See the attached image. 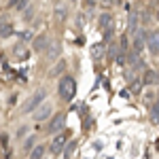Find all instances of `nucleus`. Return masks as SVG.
Listing matches in <instances>:
<instances>
[{
	"label": "nucleus",
	"instance_id": "nucleus-20",
	"mask_svg": "<svg viewBox=\"0 0 159 159\" xmlns=\"http://www.w3.org/2000/svg\"><path fill=\"white\" fill-rule=\"evenodd\" d=\"M144 81H147V83H153V81H155V72H153V70H147V74H144Z\"/></svg>",
	"mask_w": 159,
	"mask_h": 159
},
{
	"label": "nucleus",
	"instance_id": "nucleus-16",
	"mask_svg": "<svg viewBox=\"0 0 159 159\" xmlns=\"http://www.w3.org/2000/svg\"><path fill=\"white\" fill-rule=\"evenodd\" d=\"M100 25H102L106 32H110V15H102V17H100Z\"/></svg>",
	"mask_w": 159,
	"mask_h": 159
},
{
	"label": "nucleus",
	"instance_id": "nucleus-18",
	"mask_svg": "<svg viewBox=\"0 0 159 159\" xmlns=\"http://www.w3.org/2000/svg\"><path fill=\"white\" fill-rule=\"evenodd\" d=\"M64 66H66V64H64V61H60V64H57V66H55V68L51 70V76H57V74L64 70Z\"/></svg>",
	"mask_w": 159,
	"mask_h": 159
},
{
	"label": "nucleus",
	"instance_id": "nucleus-3",
	"mask_svg": "<svg viewBox=\"0 0 159 159\" xmlns=\"http://www.w3.org/2000/svg\"><path fill=\"white\" fill-rule=\"evenodd\" d=\"M43 102H45V91H36L32 98L25 102L24 106V112H36L40 106H43Z\"/></svg>",
	"mask_w": 159,
	"mask_h": 159
},
{
	"label": "nucleus",
	"instance_id": "nucleus-7",
	"mask_svg": "<svg viewBox=\"0 0 159 159\" xmlns=\"http://www.w3.org/2000/svg\"><path fill=\"white\" fill-rule=\"evenodd\" d=\"M34 117H36V121H43V119L47 121V119L51 117V106H49V104H43V106L34 112Z\"/></svg>",
	"mask_w": 159,
	"mask_h": 159
},
{
	"label": "nucleus",
	"instance_id": "nucleus-15",
	"mask_svg": "<svg viewBox=\"0 0 159 159\" xmlns=\"http://www.w3.org/2000/svg\"><path fill=\"white\" fill-rule=\"evenodd\" d=\"M74 148H76V142H68V144L64 147V151H61V153H64V157H70V155L74 153Z\"/></svg>",
	"mask_w": 159,
	"mask_h": 159
},
{
	"label": "nucleus",
	"instance_id": "nucleus-21",
	"mask_svg": "<svg viewBox=\"0 0 159 159\" xmlns=\"http://www.w3.org/2000/svg\"><path fill=\"white\" fill-rule=\"evenodd\" d=\"M102 55V45H96L93 47V57H100Z\"/></svg>",
	"mask_w": 159,
	"mask_h": 159
},
{
	"label": "nucleus",
	"instance_id": "nucleus-2",
	"mask_svg": "<svg viewBox=\"0 0 159 159\" xmlns=\"http://www.w3.org/2000/svg\"><path fill=\"white\" fill-rule=\"evenodd\" d=\"M68 138H70V132H64V134H55L51 138V144H49V151L53 155H60L64 147L68 144Z\"/></svg>",
	"mask_w": 159,
	"mask_h": 159
},
{
	"label": "nucleus",
	"instance_id": "nucleus-6",
	"mask_svg": "<svg viewBox=\"0 0 159 159\" xmlns=\"http://www.w3.org/2000/svg\"><path fill=\"white\" fill-rule=\"evenodd\" d=\"M147 45L153 55H159V32H151L147 38Z\"/></svg>",
	"mask_w": 159,
	"mask_h": 159
},
{
	"label": "nucleus",
	"instance_id": "nucleus-23",
	"mask_svg": "<svg viewBox=\"0 0 159 159\" xmlns=\"http://www.w3.org/2000/svg\"><path fill=\"white\" fill-rule=\"evenodd\" d=\"M132 91H140V83H138V81L134 83V87H132Z\"/></svg>",
	"mask_w": 159,
	"mask_h": 159
},
{
	"label": "nucleus",
	"instance_id": "nucleus-4",
	"mask_svg": "<svg viewBox=\"0 0 159 159\" xmlns=\"http://www.w3.org/2000/svg\"><path fill=\"white\" fill-rule=\"evenodd\" d=\"M64 125H66V117H64L61 112H57V115H53V119H51V123L47 125V129H49L51 134H55V132H60Z\"/></svg>",
	"mask_w": 159,
	"mask_h": 159
},
{
	"label": "nucleus",
	"instance_id": "nucleus-8",
	"mask_svg": "<svg viewBox=\"0 0 159 159\" xmlns=\"http://www.w3.org/2000/svg\"><path fill=\"white\" fill-rule=\"evenodd\" d=\"M13 34V24L7 21V19H0V36L2 38H9Z\"/></svg>",
	"mask_w": 159,
	"mask_h": 159
},
{
	"label": "nucleus",
	"instance_id": "nucleus-22",
	"mask_svg": "<svg viewBox=\"0 0 159 159\" xmlns=\"http://www.w3.org/2000/svg\"><path fill=\"white\" fill-rule=\"evenodd\" d=\"M21 40H32V32H24L21 34Z\"/></svg>",
	"mask_w": 159,
	"mask_h": 159
},
{
	"label": "nucleus",
	"instance_id": "nucleus-9",
	"mask_svg": "<svg viewBox=\"0 0 159 159\" xmlns=\"http://www.w3.org/2000/svg\"><path fill=\"white\" fill-rule=\"evenodd\" d=\"M30 159H45V147L36 144V147L30 151Z\"/></svg>",
	"mask_w": 159,
	"mask_h": 159
},
{
	"label": "nucleus",
	"instance_id": "nucleus-17",
	"mask_svg": "<svg viewBox=\"0 0 159 159\" xmlns=\"http://www.w3.org/2000/svg\"><path fill=\"white\" fill-rule=\"evenodd\" d=\"M47 45H49V38L45 36V34L36 38V49H43V47H47Z\"/></svg>",
	"mask_w": 159,
	"mask_h": 159
},
{
	"label": "nucleus",
	"instance_id": "nucleus-10",
	"mask_svg": "<svg viewBox=\"0 0 159 159\" xmlns=\"http://www.w3.org/2000/svg\"><path fill=\"white\" fill-rule=\"evenodd\" d=\"M60 55V43H51L49 45V49H47V57H57Z\"/></svg>",
	"mask_w": 159,
	"mask_h": 159
},
{
	"label": "nucleus",
	"instance_id": "nucleus-11",
	"mask_svg": "<svg viewBox=\"0 0 159 159\" xmlns=\"http://www.w3.org/2000/svg\"><path fill=\"white\" fill-rule=\"evenodd\" d=\"M28 55H30V53H28V49H25L24 45H21V43H19V45H17V47H15V57H17V60H25V57H28Z\"/></svg>",
	"mask_w": 159,
	"mask_h": 159
},
{
	"label": "nucleus",
	"instance_id": "nucleus-19",
	"mask_svg": "<svg viewBox=\"0 0 159 159\" xmlns=\"http://www.w3.org/2000/svg\"><path fill=\"white\" fill-rule=\"evenodd\" d=\"M55 15H57V17H66V7H60V4H57V7H55Z\"/></svg>",
	"mask_w": 159,
	"mask_h": 159
},
{
	"label": "nucleus",
	"instance_id": "nucleus-14",
	"mask_svg": "<svg viewBox=\"0 0 159 159\" xmlns=\"http://www.w3.org/2000/svg\"><path fill=\"white\" fill-rule=\"evenodd\" d=\"M136 25H138V13H132L129 15V24H127L129 32H136Z\"/></svg>",
	"mask_w": 159,
	"mask_h": 159
},
{
	"label": "nucleus",
	"instance_id": "nucleus-13",
	"mask_svg": "<svg viewBox=\"0 0 159 159\" xmlns=\"http://www.w3.org/2000/svg\"><path fill=\"white\" fill-rule=\"evenodd\" d=\"M151 119H153V123L159 125V102H155V104L151 106Z\"/></svg>",
	"mask_w": 159,
	"mask_h": 159
},
{
	"label": "nucleus",
	"instance_id": "nucleus-12",
	"mask_svg": "<svg viewBox=\"0 0 159 159\" xmlns=\"http://www.w3.org/2000/svg\"><path fill=\"white\" fill-rule=\"evenodd\" d=\"M34 142H36V136H28V138L24 140V151L28 153V155H30V151L34 148Z\"/></svg>",
	"mask_w": 159,
	"mask_h": 159
},
{
	"label": "nucleus",
	"instance_id": "nucleus-1",
	"mask_svg": "<svg viewBox=\"0 0 159 159\" xmlns=\"http://www.w3.org/2000/svg\"><path fill=\"white\" fill-rule=\"evenodd\" d=\"M57 93H60V98H61V100L70 102V100L74 98V93H76V81H74L72 76H64V79L60 81Z\"/></svg>",
	"mask_w": 159,
	"mask_h": 159
},
{
	"label": "nucleus",
	"instance_id": "nucleus-5",
	"mask_svg": "<svg viewBox=\"0 0 159 159\" xmlns=\"http://www.w3.org/2000/svg\"><path fill=\"white\" fill-rule=\"evenodd\" d=\"M144 40H147V32H144V30H136V32H134V53L142 51Z\"/></svg>",
	"mask_w": 159,
	"mask_h": 159
}]
</instances>
